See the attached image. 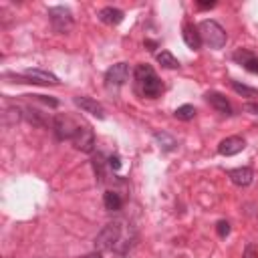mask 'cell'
<instances>
[{
  "label": "cell",
  "instance_id": "6da1fadb",
  "mask_svg": "<svg viewBox=\"0 0 258 258\" xmlns=\"http://www.w3.org/2000/svg\"><path fill=\"white\" fill-rule=\"evenodd\" d=\"M135 79H137V83H139V87H141V93H143L145 97L155 99V97L161 95L163 83H161V79L155 75V71H153L149 64H139V67L135 69Z\"/></svg>",
  "mask_w": 258,
  "mask_h": 258
},
{
  "label": "cell",
  "instance_id": "7a4b0ae2",
  "mask_svg": "<svg viewBox=\"0 0 258 258\" xmlns=\"http://www.w3.org/2000/svg\"><path fill=\"white\" fill-rule=\"evenodd\" d=\"M200 36H202V42H206L208 46L212 48H222L226 44V30L216 22V20H202L200 26Z\"/></svg>",
  "mask_w": 258,
  "mask_h": 258
},
{
  "label": "cell",
  "instance_id": "3957f363",
  "mask_svg": "<svg viewBox=\"0 0 258 258\" xmlns=\"http://www.w3.org/2000/svg\"><path fill=\"white\" fill-rule=\"evenodd\" d=\"M121 232H123L121 222H109L95 238V246L99 248V252L101 250H113L121 240Z\"/></svg>",
  "mask_w": 258,
  "mask_h": 258
},
{
  "label": "cell",
  "instance_id": "277c9868",
  "mask_svg": "<svg viewBox=\"0 0 258 258\" xmlns=\"http://www.w3.org/2000/svg\"><path fill=\"white\" fill-rule=\"evenodd\" d=\"M48 20H50L54 32H69L73 28V12L67 6L48 8Z\"/></svg>",
  "mask_w": 258,
  "mask_h": 258
},
{
  "label": "cell",
  "instance_id": "5b68a950",
  "mask_svg": "<svg viewBox=\"0 0 258 258\" xmlns=\"http://www.w3.org/2000/svg\"><path fill=\"white\" fill-rule=\"evenodd\" d=\"M18 79V83H34V85H58V77L48 73V71H40V69H26L22 75L14 77Z\"/></svg>",
  "mask_w": 258,
  "mask_h": 258
},
{
  "label": "cell",
  "instance_id": "8992f818",
  "mask_svg": "<svg viewBox=\"0 0 258 258\" xmlns=\"http://www.w3.org/2000/svg\"><path fill=\"white\" fill-rule=\"evenodd\" d=\"M71 141L83 153H91L95 149V133H93V129L89 125H79Z\"/></svg>",
  "mask_w": 258,
  "mask_h": 258
},
{
  "label": "cell",
  "instance_id": "52a82bcc",
  "mask_svg": "<svg viewBox=\"0 0 258 258\" xmlns=\"http://www.w3.org/2000/svg\"><path fill=\"white\" fill-rule=\"evenodd\" d=\"M129 64L127 62H117V64H113L111 69H107V73H105V81H107V85H113V87H121V85H125L127 81H129Z\"/></svg>",
  "mask_w": 258,
  "mask_h": 258
},
{
  "label": "cell",
  "instance_id": "ba28073f",
  "mask_svg": "<svg viewBox=\"0 0 258 258\" xmlns=\"http://www.w3.org/2000/svg\"><path fill=\"white\" fill-rule=\"evenodd\" d=\"M77 127H79V123H75V121H73L71 117H67V115H58V117H54V121H52V129H54V133H56L58 139H73Z\"/></svg>",
  "mask_w": 258,
  "mask_h": 258
},
{
  "label": "cell",
  "instance_id": "9c48e42d",
  "mask_svg": "<svg viewBox=\"0 0 258 258\" xmlns=\"http://www.w3.org/2000/svg\"><path fill=\"white\" fill-rule=\"evenodd\" d=\"M244 147H246V141H244L242 137H238V135H232V137H226V139L220 141V145H218V153L230 157V155L240 153Z\"/></svg>",
  "mask_w": 258,
  "mask_h": 258
},
{
  "label": "cell",
  "instance_id": "30bf717a",
  "mask_svg": "<svg viewBox=\"0 0 258 258\" xmlns=\"http://www.w3.org/2000/svg\"><path fill=\"white\" fill-rule=\"evenodd\" d=\"M73 103L81 109V111H85V113H91V115H95L97 119H105V109L101 107V103H97L95 99H91V97H75L73 99Z\"/></svg>",
  "mask_w": 258,
  "mask_h": 258
},
{
  "label": "cell",
  "instance_id": "8fae6325",
  "mask_svg": "<svg viewBox=\"0 0 258 258\" xmlns=\"http://www.w3.org/2000/svg\"><path fill=\"white\" fill-rule=\"evenodd\" d=\"M234 60H236V62H240L248 73L258 75V56H254L250 50H246V48L236 50V52H234Z\"/></svg>",
  "mask_w": 258,
  "mask_h": 258
},
{
  "label": "cell",
  "instance_id": "7c38bea8",
  "mask_svg": "<svg viewBox=\"0 0 258 258\" xmlns=\"http://www.w3.org/2000/svg\"><path fill=\"white\" fill-rule=\"evenodd\" d=\"M228 177L232 179V183L240 185V187H246L252 183L254 179V171L250 167H236V169H230L228 171Z\"/></svg>",
  "mask_w": 258,
  "mask_h": 258
},
{
  "label": "cell",
  "instance_id": "4fadbf2b",
  "mask_svg": "<svg viewBox=\"0 0 258 258\" xmlns=\"http://www.w3.org/2000/svg\"><path fill=\"white\" fill-rule=\"evenodd\" d=\"M206 101H208L216 111H220V113H224V115H232V107H230L228 99H226L222 93L210 91V93H206Z\"/></svg>",
  "mask_w": 258,
  "mask_h": 258
},
{
  "label": "cell",
  "instance_id": "5bb4252c",
  "mask_svg": "<svg viewBox=\"0 0 258 258\" xmlns=\"http://www.w3.org/2000/svg\"><path fill=\"white\" fill-rule=\"evenodd\" d=\"M123 10H119V8H113V6H105V8H101L99 10V20L101 22H105V24H109V26H115V24H119L121 20H123Z\"/></svg>",
  "mask_w": 258,
  "mask_h": 258
},
{
  "label": "cell",
  "instance_id": "9a60e30c",
  "mask_svg": "<svg viewBox=\"0 0 258 258\" xmlns=\"http://www.w3.org/2000/svg\"><path fill=\"white\" fill-rule=\"evenodd\" d=\"M181 36H183V42H185L189 48H200V44H202V36H200V30H198L194 24L185 22L183 28H181Z\"/></svg>",
  "mask_w": 258,
  "mask_h": 258
},
{
  "label": "cell",
  "instance_id": "2e32d148",
  "mask_svg": "<svg viewBox=\"0 0 258 258\" xmlns=\"http://www.w3.org/2000/svg\"><path fill=\"white\" fill-rule=\"evenodd\" d=\"M153 139L159 143V147H161L163 151H173V149L177 147L175 137H171V135L165 133V131H155V133H153Z\"/></svg>",
  "mask_w": 258,
  "mask_h": 258
},
{
  "label": "cell",
  "instance_id": "e0dca14e",
  "mask_svg": "<svg viewBox=\"0 0 258 258\" xmlns=\"http://www.w3.org/2000/svg\"><path fill=\"white\" fill-rule=\"evenodd\" d=\"M103 204H105V208L109 210V212H117V210H121V206H123V200H121V196L117 194V191H105V196H103Z\"/></svg>",
  "mask_w": 258,
  "mask_h": 258
},
{
  "label": "cell",
  "instance_id": "ac0fdd59",
  "mask_svg": "<svg viewBox=\"0 0 258 258\" xmlns=\"http://www.w3.org/2000/svg\"><path fill=\"white\" fill-rule=\"evenodd\" d=\"M157 62H159L161 67H165V69H177V67H179V60H177L169 50H161V52L157 54Z\"/></svg>",
  "mask_w": 258,
  "mask_h": 258
},
{
  "label": "cell",
  "instance_id": "d6986e66",
  "mask_svg": "<svg viewBox=\"0 0 258 258\" xmlns=\"http://www.w3.org/2000/svg\"><path fill=\"white\" fill-rule=\"evenodd\" d=\"M173 115H175L179 121H191V119L196 117V109H194V105H181V107L175 109Z\"/></svg>",
  "mask_w": 258,
  "mask_h": 258
},
{
  "label": "cell",
  "instance_id": "ffe728a7",
  "mask_svg": "<svg viewBox=\"0 0 258 258\" xmlns=\"http://www.w3.org/2000/svg\"><path fill=\"white\" fill-rule=\"evenodd\" d=\"M232 89H234L238 95H242V97H258V89H252V87L242 85V83H238V81H232Z\"/></svg>",
  "mask_w": 258,
  "mask_h": 258
},
{
  "label": "cell",
  "instance_id": "44dd1931",
  "mask_svg": "<svg viewBox=\"0 0 258 258\" xmlns=\"http://www.w3.org/2000/svg\"><path fill=\"white\" fill-rule=\"evenodd\" d=\"M216 232H218L220 238H226V236L230 234V224H228L226 220H220V222L216 224Z\"/></svg>",
  "mask_w": 258,
  "mask_h": 258
},
{
  "label": "cell",
  "instance_id": "7402d4cb",
  "mask_svg": "<svg viewBox=\"0 0 258 258\" xmlns=\"http://www.w3.org/2000/svg\"><path fill=\"white\" fill-rule=\"evenodd\" d=\"M242 258H258V246L256 244H248L244 248V256Z\"/></svg>",
  "mask_w": 258,
  "mask_h": 258
},
{
  "label": "cell",
  "instance_id": "603a6c76",
  "mask_svg": "<svg viewBox=\"0 0 258 258\" xmlns=\"http://www.w3.org/2000/svg\"><path fill=\"white\" fill-rule=\"evenodd\" d=\"M107 163H109V167H111L113 171H119V169H121V157H119V155H109Z\"/></svg>",
  "mask_w": 258,
  "mask_h": 258
},
{
  "label": "cell",
  "instance_id": "cb8c5ba5",
  "mask_svg": "<svg viewBox=\"0 0 258 258\" xmlns=\"http://www.w3.org/2000/svg\"><path fill=\"white\" fill-rule=\"evenodd\" d=\"M244 109H246L248 113H254V115H258V103H246V105H244Z\"/></svg>",
  "mask_w": 258,
  "mask_h": 258
},
{
  "label": "cell",
  "instance_id": "d4e9b609",
  "mask_svg": "<svg viewBox=\"0 0 258 258\" xmlns=\"http://www.w3.org/2000/svg\"><path fill=\"white\" fill-rule=\"evenodd\" d=\"M214 6H216L214 0H210V2H202V0H200V2H198V8H214Z\"/></svg>",
  "mask_w": 258,
  "mask_h": 258
},
{
  "label": "cell",
  "instance_id": "484cf974",
  "mask_svg": "<svg viewBox=\"0 0 258 258\" xmlns=\"http://www.w3.org/2000/svg\"><path fill=\"white\" fill-rule=\"evenodd\" d=\"M79 258H103V256H101V252L97 250V252H89V254H85V256H79Z\"/></svg>",
  "mask_w": 258,
  "mask_h": 258
},
{
  "label": "cell",
  "instance_id": "4316f807",
  "mask_svg": "<svg viewBox=\"0 0 258 258\" xmlns=\"http://www.w3.org/2000/svg\"><path fill=\"white\" fill-rule=\"evenodd\" d=\"M145 44L149 46V50H153V46H155V42H153V40H145Z\"/></svg>",
  "mask_w": 258,
  "mask_h": 258
}]
</instances>
